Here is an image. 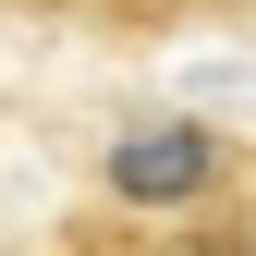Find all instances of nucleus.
I'll return each instance as SVG.
<instances>
[{"label": "nucleus", "instance_id": "1", "mask_svg": "<svg viewBox=\"0 0 256 256\" xmlns=\"http://www.w3.org/2000/svg\"><path fill=\"white\" fill-rule=\"evenodd\" d=\"M232 183H244V146L220 122H134L98 158V208L110 220H220Z\"/></svg>", "mask_w": 256, "mask_h": 256}, {"label": "nucleus", "instance_id": "2", "mask_svg": "<svg viewBox=\"0 0 256 256\" xmlns=\"http://www.w3.org/2000/svg\"><path fill=\"white\" fill-rule=\"evenodd\" d=\"M61 256H256L244 220H74L61 232Z\"/></svg>", "mask_w": 256, "mask_h": 256}, {"label": "nucleus", "instance_id": "3", "mask_svg": "<svg viewBox=\"0 0 256 256\" xmlns=\"http://www.w3.org/2000/svg\"><path fill=\"white\" fill-rule=\"evenodd\" d=\"M12 12H61V24H158L183 0H12Z\"/></svg>", "mask_w": 256, "mask_h": 256}]
</instances>
